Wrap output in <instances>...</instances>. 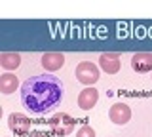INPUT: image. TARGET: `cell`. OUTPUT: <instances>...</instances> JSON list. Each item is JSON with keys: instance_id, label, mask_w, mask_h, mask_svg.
I'll return each instance as SVG.
<instances>
[{"instance_id": "cell-1", "label": "cell", "mask_w": 152, "mask_h": 137, "mask_svg": "<svg viewBox=\"0 0 152 137\" xmlns=\"http://www.w3.org/2000/svg\"><path fill=\"white\" fill-rule=\"evenodd\" d=\"M65 95V86L59 76L53 74H36L23 82L21 105L31 114L42 116L53 111Z\"/></svg>"}, {"instance_id": "cell-2", "label": "cell", "mask_w": 152, "mask_h": 137, "mask_svg": "<svg viewBox=\"0 0 152 137\" xmlns=\"http://www.w3.org/2000/svg\"><path fill=\"white\" fill-rule=\"evenodd\" d=\"M76 126V120L72 116L65 114V112H59V114H55L53 118H50V130L51 133L57 135V137H65V135H70L72 133Z\"/></svg>"}, {"instance_id": "cell-3", "label": "cell", "mask_w": 152, "mask_h": 137, "mask_svg": "<svg viewBox=\"0 0 152 137\" xmlns=\"http://www.w3.org/2000/svg\"><path fill=\"white\" fill-rule=\"evenodd\" d=\"M76 80L82 82L84 86H93L95 82L99 80V67L93 65L91 61H82L76 67Z\"/></svg>"}, {"instance_id": "cell-4", "label": "cell", "mask_w": 152, "mask_h": 137, "mask_svg": "<svg viewBox=\"0 0 152 137\" xmlns=\"http://www.w3.org/2000/svg\"><path fill=\"white\" fill-rule=\"evenodd\" d=\"M8 126H10V130L19 137H25V135L31 133V120H28L25 114H21V112L10 114L8 116Z\"/></svg>"}, {"instance_id": "cell-5", "label": "cell", "mask_w": 152, "mask_h": 137, "mask_svg": "<svg viewBox=\"0 0 152 137\" xmlns=\"http://www.w3.org/2000/svg\"><path fill=\"white\" fill-rule=\"evenodd\" d=\"M108 116H110V120L114 122V124L124 126V124H127V122L131 120V108L127 107L126 103H116V105L110 107Z\"/></svg>"}, {"instance_id": "cell-6", "label": "cell", "mask_w": 152, "mask_h": 137, "mask_svg": "<svg viewBox=\"0 0 152 137\" xmlns=\"http://www.w3.org/2000/svg\"><path fill=\"white\" fill-rule=\"evenodd\" d=\"M131 69L135 73H150L152 70V53H146V51H139L131 57Z\"/></svg>"}, {"instance_id": "cell-7", "label": "cell", "mask_w": 152, "mask_h": 137, "mask_svg": "<svg viewBox=\"0 0 152 137\" xmlns=\"http://www.w3.org/2000/svg\"><path fill=\"white\" fill-rule=\"evenodd\" d=\"M120 55L118 53H101L99 57V67H101L107 74H116L120 70Z\"/></svg>"}, {"instance_id": "cell-8", "label": "cell", "mask_w": 152, "mask_h": 137, "mask_svg": "<svg viewBox=\"0 0 152 137\" xmlns=\"http://www.w3.org/2000/svg\"><path fill=\"white\" fill-rule=\"evenodd\" d=\"M99 101V92L95 88H84L82 92H80L78 95V107L84 108V111H89V108H93L95 105H97Z\"/></svg>"}, {"instance_id": "cell-9", "label": "cell", "mask_w": 152, "mask_h": 137, "mask_svg": "<svg viewBox=\"0 0 152 137\" xmlns=\"http://www.w3.org/2000/svg\"><path fill=\"white\" fill-rule=\"evenodd\" d=\"M40 63H42V67H44L46 70L53 73V70H59L65 65V55L63 53H57V51H48V53L42 55Z\"/></svg>"}, {"instance_id": "cell-10", "label": "cell", "mask_w": 152, "mask_h": 137, "mask_svg": "<svg viewBox=\"0 0 152 137\" xmlns=\"http://www.w3.org/2000/svg\"><path fill=\"white\" fill-rule=\"evenodd\" d=\"M0 65L6 70H13L21 65V55L13 53V51H4V53H0Z\"/></svg>"}, {"instance_id": "cell-11", "label": "cell", "mask_w": 152, "mask_h": 137, "mask_svg": "<svg viewBox=\"0 0 152 137\" xmlns=\"http://www.w3.org/2000/svg\"><path fill=\"white\" fill-rule=\"evenodd\" d=\"M17 86H19V82H17V76H15V74L6 73V74H2V76H0V92H2V93L10 95V93H13L17 89Z\"/></svg>"}, {"instance_id": "cell-12", "label": "cell", "mask_w": 152, "mask_h": 137, "mask_svg": "<svg viewBox=\"0 0 152 137\" xmlns=\"http://www.w3.org/2000/svg\"><path fill=\"white\" fill-rule=\"evenodd\" d=\"M76 137H95V130L91 126H82L76 131Z\"/></svg>"}, {"instance_id": "cell-13", "label": "cell", "mask_w": 152, "mask_h": 137, "mask_svg": "<svg viewBox=\"0 0 152 137\" xmlns=\"http://www.w3.org/2000/svg\"><path fill=\"white\" fill-rule=\"evenodd\" d=\"M32 137H44V135H32Z\"/></svg>"}]
</instances>
